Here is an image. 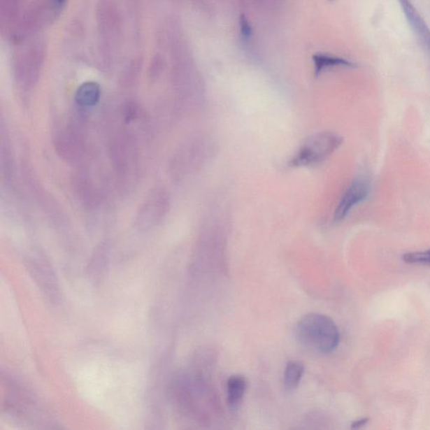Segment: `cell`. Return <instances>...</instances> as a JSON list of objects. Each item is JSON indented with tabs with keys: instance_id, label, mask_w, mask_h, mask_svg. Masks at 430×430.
Listing matches in <instances>:
<instances>
[{
	"instance_id": "cell-1",
	"label": "cell",
	"mask_w": 430,
	"mask_h": 430,
	"mask_svg": "<svg viewBox=\"0 0 430 430\" xmlns=\"http://www.w3.org/2000/svg\"><path fill=\"white\" fill-rule=\"evenodd\" d=\"M295 335L300 345L319 354L334 352L340 343V331L329 317L310 313L299 320Z\"/></svg>"
},
{
	"instance_id": "cell-2",
	"label": "cell",
	"mask_w": 430,
	"mask_h": 430,
	"mask_svg": "<svg viewBox=\"0 0 430 430\" xmlns=\"http://www.w3.org/2000/svg\"><path fill=\"white\" fill-rule=\"evenodd\" d=\"M110 156L119 185L124 189L135 185L140 175V153L131 134L121 132L110 143Z\"/></svg>"
},
{
	"instance_id": "cell-3",
	"label": "cell",
	"mask_w": 430,
	"mask_h": 430,
	"mask_svg": "<svg viewBox=\"0 0 430 430\" xmlns=\"http://www.w3.org/2000/svg\"><path fill=\"white\" fill-rule=\"evenodd\" d=\"M344 138L336 133L324 131L308 138L289 162L291 168H303L321 164L343 144Z\"/></svg>"
},
{
	"instance_id": "cell-4",
	"label": "cell",
	"mask_w": 430,
	"mask_h": 430,
	"mask_svg": "<svg viewBox=\"0 0 430 430\" xmlns=\"http://www.w3.org/2000/svg\"><path fill=\"white\" fill-rule=\"evenodd\" d=\"M22 173L26 185L32 196L33 199L39 207L40 210L43 211V214L49 222H52L53 224L57 227H64L66 222H69L66 219V214L60 206V203L57 201V199L53 197L52 194L45 189L37 177L35 171H33L32 166L27 161H23L22 164Z\"/></svg>"
},
{
	"instance_id": "cell-5",
	"label": "cell",
	"mask_w": 430,
	"mask_h": 430,
	"mask_svg": "<svg viewBox=\"0 0 430 430\" xmlns=\"http://www.w3.org/2000/svg\"><path fill=\"white\" fill-rule=\"evenodd\" d=\"M169 206V196L164 187H153L137 210L136 227L141 231H149L157 227L168 215Z\"/></svg>"
},
{
	"instance_id": "cell-6",
	"label": "cell",
	"mask_w": 430,
	"mask_h": 430,
	"mask_svg": "<svg viewBox=\"0 0 430 430\" xmlns=\"http://www.w3.org/2000/svg\"><path fill=\"white\" fill-rule=\"evenodd\" d=\"M56 152L69 164H78L86 154V143L81 129L73 123L60 125L54 132Z\"/></svg>"
},
{
	"instance_id": "cell-7",
	"label": "cell",
	"mask_w": 430,
	"mask_h": 430,
	"mask_svg": "<svg viewBox=\"0 0 430 430\" xmlns=\"http://www.w3.org/2000/svg\"><path fill=\"white\" fill-rule=\"evenodd\" d=\"M371 187L370 179L365 175L354 178L338 203L334 215V222H341L354 208L364 202L371 193Z\"/></svg>"
},
{
	"instance_id": "cell-8",
	"label": "cell",
	"mask_w": 430,
	"mask_h": 430,
	"mask_svg": "<svg viewBox=\"0 0 430 430\" xmlns=\"http://www.w3.org/2000/svg\"><path fill=\"white\" fill-rule=\"evenodd\" d=\"M405 17L422 45L430 57V29L416 10L411 0H399Z\"/></svg>"
},
{
	"instance_id": "cell-9",
	"label": "cell",
	"mask_w": 430,
	"mask_h": 430,
	"mask_svg": "<svg viewBox=\"0 0 430 430\" xmlns=\"http://www.w3.org/2000/svg\"><path fill=\"white\" fill-rule=\"evenodd\" d=\"M0 131V173L3 183L10 185L15 176V162L9 132L3 119Z\"/></svg>"
},
{
	"instance_id": "cell-10",
	"label": "cell",
	"mask_w": 430,
	"mask_h": 430,
	"mask_svg": "<svg viewBox=\"0 0 430 430\" xmlns=\"http://www.w3.org/2000/svg\"><path fill=\"white\" fill-rule=\"evenodd\" d=\"M74 189L79 201L87 210H96L102 201L101 194L95 187L91 178L85 173L78 174L74 178Z\"/></svg>"
},
{
	"instance_id": "cell-11",
	"label": "cell",
	"mask_w": 430,
	"mask_h": 430,
	"mask_svg": "<svg viewBox=\"0 0 430 430\" xmlns=\"http://www.w3.org/2000/svg\"><path fill=\"white\" fill-rule=\"evenodd\" d=\"M101 99V89L98 83L87 82L78 87L75 94V102L78 107L89 108L97 106Z\"/></svg>"
},
{
	"instance_id": "cell-12",
	"label": "cell",
	"mask_w": 430,
	"mask_h": 430,
	"mask_svg": "<svg viewBox=\"0 0 430 430\" xmlns=\"http://www.w3.org/2000/svg\"><path fill=\"white\" fill-rule=\"evenodd\" d=\"M248 387V382L243 375H231L227 381V402L229 407L236 409L239 407Z\"/></svg>"
},
{
	"instance_id": "cell-13",
	"label": "cell",
	"mask_w": 430,
	"mask_h": 430,
	"mask_svg": "<svg viewBox=\"0 0 430 430\" xmlns=\"http://www.w3.org/2000/svg\"><path fill=\"white\" fill-rule=\"evenodd\" d=\"M315 64V73L319 77L324 70L332 68H354V62L344 59V58L328 55V54L319 53L313 57Z\"/></svg>"
},
{
	"instance_id": "cell-14",
	"label": "cell",
	"mask_w": 430,
	"mask_h": 430,
	"mask_svg": "<svg viewBox=\"0 0 430 430\" xmlns=\"http://www.w3.org/2000/svg\"><path fill=\"white\" fill-rule=\"evenodd\" d=\"M304 373V366L302 362L293 361L287 363L284 371V386L287 390L297 389Z\"/></svg>"
},
{
	"instance_id": "cell-15",
	"label": "cell",
	"mask_w": 430,
	"mask_h": 430,
	"mask_svg": "<svg viewBox=\"0 0 430 430\" xmlns=\"http://www.w3.org/2000/svg\"><path fill=\"white\" fill-rule=\"evenodd\" d=\"M403 260L408 264L430 266V249L424 252L404 254Z\"/></svg>"
},
{
	"instance_id": "cell-16",
	"label": "cell",
	"mask_w": 430,
	"mask_h": 430,
	"mask_svg": "<svg viewBox=\"0 0 430 430\" xmlns=\"http://www.w3.org/2000/svg\"><path fill=\"white\" fill-rule=\"evenodd\" d=\"M140 108L134 102H129L122 108L121 110V117L125 124H131L139 118Z\"/></svg>"
},
{
	"instance_id": "cell-17",
	"label": "cell",
	"mask_w": 430,
	"mask_h": 430,
	"mask_svg": "<svg viewBox=\"0 0 430 430\" xmlns=\"http://www.w3.org/2000/svg\"><path fill=\"white\" fill-rule=\"evenodd\" d=\"M241 35L244 40H249L252 35V29L245 15H241L240 19Z\"/></svg>"
},
{
	"instance_id": "cell-18",
	"label": "cell",
	"mask_w": 430,
	"mask_h": 430,
	"mask_svg": "<svg viewBox=\"0 0 430 430\" xmlns=\"http://www.w3.org/2000/svg\"><path fill=\"white\" fill-rule=\"evenodd\" d=\"M367 421H368V420L367 419H362L361 420H358L357 422H354V423L352 424V428L353 429H358L361 427V426L366 424L367 423Z\"/></svg>"
},
{
	"instance_id": "cell-19",
	"label": "cell",
	"mask_w": 430,
	"mask_h": 430,
	"mask_svg": "<svg viewBox=\"0 0 430 430\" xmlns=\"http://www.w3.org/2000/svg\"><path fill=\"white\" fill-rule=\"evenodd\" d=\"M56 1H57L58 3H61V5H62V3H64V2H65V0H56Z\"/></svg>"
},
{
	"instance_id": "cell-20",
	"label": "cell",
	"mask_w": 430,
	"mask_h": 430,
	"mask_svg": "<svg viewBox=\"0 0 430 430\" xmlns=\"http://www.w3.org/2000/svg\"><path fill=\"white\" fill-rule=\"evenodd\" d=\"M331 1H333V0H331Z\"/></svg>"
}]
</instances>
